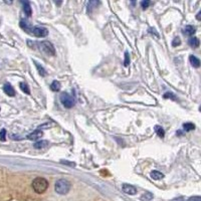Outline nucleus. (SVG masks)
I'll return each mask as SVG.
<instances>
[{"instance_id":"obj_2","label":"nucleus","mask_w":201,"mask_h":201,"mask_svg":"<svg viewBox=\"0 0 201 201\" xmlns=\"http://www.w3.org/2000/svg\"><path fill=\"white\" fill-rule=\"evenodd\" d=\"M71 188V182L67 179H60L56 182V185H54V190H56V193L60 194V195H64L69 192Z\"/></svg>"},{"instance_id":"obj_18","label":"nucleus","mask_w":201,"mask_h":201,"mask_svg":"<svg viewBox=\"0 0 201 201\" xmlns=\"http://www.w3.org/2000/svg\"><path fill=\"white\" fill-rule=\"evenodd\" d=\"M98 4H100V2L99 1H90L88 2V13H92L93 9L96 8Z\"/></svg>"},{"instance_id":"obj_19","label":"nucleus","mask_w":201,"mask_h":201,"mask_svg":"<svg viewBox=\"0 0 201 201\" xmlns=\"http://www.w3.org/2000/svg\"><path fill=\"white\" fill-rule=\"evenodd\" d=\"M19 86H20L21 91H22V92H24V94L30 95V90H29V86H28V84H27L26 82H20Z\"/></svg>"},{"instance_id":"obj_22","label":"nucleus","mask_w":201,"mask_h":201,"mask_svg":"<svg viewBox=\"0 0 201 201\" xmlns=\"http://www.w3.org/2000/svg\"><path fill=\"white\" fill-rule=\"evenodd\" d=\"M152 198H153V195H152L150 192H146L144 195L141 196V199L143 200V201H150V200L152 199Z\"/></svg>"},{"instance_id":"obj_13","label":"nucleus","mask_w":201,"mask_h":201,"mask_svg":"<svg viewBox=\"0 0 201 201\" xmlns=\"http://www.w3.org/2000/svg\"><path fill=\"white\" fill-rule=\"evenodd\" d=\"M47 145H49L48 141H46V140H41V141H38V142H36V143H34L33 147H34L35 149H42V148L47 147Z\"/></svg>"},{"instance_id":"obj_30","label":"nucleus","mask_w":201,"mask_h":201,"mask_svg":"<svg viewBox=\"0 0 201 201\" xmlns=\"http://www.w3.org/2000/svg\"><path fill=\"white\" fill-rule=\"evenodd\" d=\"M61 163H63V164H67V165H71V166H75V163H71V162H67V161H62Z\"/></svg>"},{"instance_id":"obj_26","label":"nucleus","mask_w":201,"mask_h":201,"mask_svg":"<svg viewBox=\"0 0 201 201\" xmlns=\"http://www.w3.org/2000/svg\"><path fill=\"white\" fill-rule=\"evenodd\" d=\"M5 137H6V130H5V129H2V130L0 131V140L4 142L6 140Z\"/></svg>"},{"instance_id":"obj_14","label":"nucleus","mask_w":201,"mask_h":201,"mask_svg":"<svg viewBox=\"0 0 201 201\" xmlns=\"http://www.w3.org/2000/svg\"><path fill=\"white\" fill-rule=\"evenodd\" d=\"M150 176H151V178L154 179V180H160V179H162L163 177H164V174L159 172V171L154 170V171H152V172H151Z\"/></svg>"},{"instance_id":"obj_24","label":"nucleus","mask_w":201,"mask_h":201,"mask_svg":"<svg viewBox=\"0 0 201 201\" xmlns=\"http://www.w3.org/2000/svg\"><path fill=\"white\" fill-rule=\"evenodd\" d=\"M130 64V56H129L128 51H125V60H124V65L128 67Z\"/></svg>"},{"instance_id":"obj_10","label":"nucleus","mask_w":201,"mask_h":201,"mask_svg":"<svg viewBox=\"0 0 201 201\" xmlns=\"http://www.w3.org/2000/svg\"><path fill=\"white\" fill-rule=\"evenodd\" d=\"M183 31H184V34L185 35L192 36V35L196 32V28L193 26V25H187V26H185V28L183 29Z\"/></svg>"},{"instance_id":"obj_32","label":"nucleus","mask_w":201,"mask_h":201,"mask_svg":"<svg viewBox=\"0 0 201 201\" xmlns=\"http://www.w3.org/2000/svg\"><path fill=\"white\" fill-rule=\"evenodd\" d=\"M177 135H179V136H182V135H183V133H182L181 131H178V132H177Z\"/></svg>"},{"instance_id":"obj_20","label":"nucleus","mask_w":201,"mask_h":201,"mask_svg":"<svg viewBox=\"0 0 201 201\" xmlns=\"http://www.w3.org/2000/svg\"><path fill=\"white\" fill-rule=\"evenodd\" d=\"M183 129L186 132H189V131H192L195 129V125L192 124V123H185V124H183Z\"/></svg>"},{"instance_id":"obj_25","label":"nucleus","mask_w":201,"mask_h":201,"mask_svg":"<svg viewBox=\"0 0 201 201\" xmlns=\"http://www.w3.org/2000/svg\"><path fill=\"white\" fill-rule=\"evenodd\" d=\"M150 4H151V2H150L149 0H145V1H142L141 2V7L143 8V9H146V8L149 7Z\"/></svg>"},{"instance_id":"obj_8","label":"nucleus","mask_w":201,"mask_h":201,"mask_svg":"<svg viewBox=\"0 0 201 201\" xmlns=\"http://www.w3.org/2000/svg\"><path fill=\"white\" fill-rule=\"evenodd\" d=\"M23 5V11L26 14L27 17H30L31 14H32V8H31V5L28 1H21Z\"/></svg>"},{"instance_id":"obj_31","label":"nucleus","mask_w":201,"mask_h":201,"mask_svg":"<svg viewBox=\"0 0 201 201\" xmlns=\"http://www.w3.org/2000/svg\"><path fill=\"white\" fill-rule=\"evenodd\" d=\"M200 15H201V12L199 11V12L197 13V15H196V19H197V20H200Z\"/></svg>"},{"instance_id":"obj_23","label":"nucleus","mask_w":201,"mask_h":201,"mask_svg":"<svg viewBox=\"0 0 201 201\" xmlns=\"http://www.w3.org/2000/svg\"><path fill=\"white\" fill-rule=\"evenodd\" d=\"M163 97H164V99H171L172 101H176V96H175L173 93H165L164 95H163Z\"/></svg>"},{"instance_id":"obj_16","label":"nucleus","mask_w":201,"mask_h":201,"mask_svg":"<svg viewBox=\"0 0 201 201\" xmlns=\"http://www.w3.org/2000/svg\"><path fill=\"white\" fill-rule=\"evenodd\" d=\"M60 82H58V80H54V82H51V84H50V88H51V91H54V92H58V91L60 90Z\"/></svg>"},{"instance_id":"obj_21","label":"nucleus","mask_w":201,"mask_h":201,"mask_svg":"<svg viewBox=\"0 0 201 201\" xmlns=\"http://www.w3.org/2000/svg\"><path fill=\"white\" fill-rule=\"evenodd\" d=\"M155 131H156V133H157V135L160 137V138H163V137L165 136V131H164V129H163L162 127L155 126Z\"/></svg>"},{"instance_id":"obj_4","label":"nucleus","mask_w":201,"mask_h":201,"mask_svg":"<svg viewBox=\"0 0 201 201\" xmlns=\"http://www.w3.org/2000/svg\"><path fill=\"white\" fill-rule=\"evenodd\" d=\"M39 47L41 48V50H43L46 54L48 56H56V48H54V44L49 41H41L38 43Z\"/></svg>"},{"instance_id":"obj_7","label":"nucleus","mask_w":201,"mask_h":201,"mask_svg":"<svg viewBox=\"0 0 201 201\" xmlns=\"http://www.w3.org/2000/svg\"><path fill=\"white\" fill-rule=\"evenodd\" d=\"M3 91L8 97H14L16 94L15 90L13 88V86H12L10 84H8V82H6V84L3 86Z\"/></svg>"},{"instance_id":"obj_17","label":"nucleus","mask_w":201,"mask_h":201,"mask_svg":"<svg viewBox=\"0 0 201 201\" xmlns=\"http://www.w3.org/2000/svg\"><path fill=\"white\" fill-rule=\"evenodd\" d=\"M33 62H34V64H35V67H36L37 71H38L39 75H41V77H45V75H46V71L43 69V67H42L41 64H39L38 62H36V61H33Z\"/></svg>"},{"instance_id":"obj_28","label":"nucleus","mask_w":201,"mask_h":201,"mask_svg":"<svg viewBox=\"0 0 201 201\" xmlns=\"http://www.w3.org/2000/svg\"><path fill=\"white\" fill-rule=\"evenodd\" d=\"M187 201H201L200 196H193V197H190Z\"/></svg>"},{"instance_id":"obj_11","label":"nucleus","mask_w":201,"mask_h":201,"mask_svg":"<svg viewBox=\"0 0 201 201\" xmlns=\"http://www.w3.org/2000/svg\"><path fill=\"white\" fill-rule=\"evenodd\" d=\"M188 44H189V46H191V47L197 48V47H199L200 40L198 37H191V38L188 39Z\"/></svg>"},{"instance_id":"obj_33","label":"nucleus","mask_w":201,"mask_h":201,"mask_svg":"<svg viewBox=\"0 0 201 201\" xmlns=\"http://www.w3.org/2000/svg\"><path fill=\"white\" fill-rule=\"evenodd\" d=\"M56 4H58V5H60V4H61V2H60V1H58V2H56Z\"/></svg>"},{"instance_id":"obj_6","label":"nucleus","mask_w":201,"mask_h":201,"mask_svg":"<svg viewBox=\"0 0 201 201\" xmlns=\"http://www.w3.org/2000/svg\"><path fill=\"white\" fill-rule=\"evenodd\" d=\"M122 189L124 193L129 194V195H135L137 193V188L133 185H130V184H124Z\"/></svg>"},{"instance_id":"obj_5","label":"nucleus","mask_w":201,"mask_h":201,"mask_svg":"<svg viewBox=\"0 0 201 201\" xmlns=\"http://www.w3.org/2000/svg\"><path fill=\"white\" fill-rule=\"evenodd\" d=\"M31 33H33L36 37H45L48 34V29L43 26H32Z\"/></svg>"},{"instance_id":"obj_9","label":"nucleus","mask_w":201,"mask_h":201,"mask_svg":"<svg viewBox=\"0 0 201 201\" xmlns=\"http://www.w3.org/2000/svg\"><path fill=\"white\" fill-rule=\"evenodd\" d=\"M42 136V132L40 131V129L38 128L37 130H35L34 132H32L31 134H29V135H27V139L28 140H37V139H39L40 137Z\"/></svg>"},{"instance_id":"obj_29","label":"nucleus","mask_w":201,"mask_h":201,"mask_svg":"<svg viewBox=\"0 0 201 201\" xmlns=\"http://www.w3.org/2000/svg\"><path fill=\"white\" fill-rule=\"evenodd\" d=\"M149 31H150V33H154V34H155L156 36H159V34L157 33V31H156L154 28H149Z\"/></svg>"},{"instance_id":"obj_3","label":"nucleus","mask_w":201,"mask_h":201,"mask_svg":"<svg viewBox=\"0 0 201 201\" xmlns=\"http://www.w3.org/2000/svg\"><path fill=\"white\" fill-rule=\"evenodd\" d=\"M60 103L62 104L63 107L67 108V109L73 108L75 104V99H73L69 94H67V93H62V94L60 95Z\"/></svg>"},{"instance_id":"obj_27","label":"nucleus","mask_w":201,"mask_h":201,"mask_svg":"<svg viewBox=\"0 0 201 201\" xmlns=\"http://www.w3.org/2000/svg\"><path fill=\"white\" fill-rule=\"evenodd\" d=\"M181 44V40L179 37H175L174 39H173V41H172V46H178V45H180Z\"/></svg>"},{"instance_id":"obj_12","label":"nucleus","mask_w":201,"mask_h":201,"mask_svg":"<svg viewBox=\"0 0 201 201\" xmlns=\"http://www.w3.org/2000/svg\"><path fill=\"white\" fill-rule=\"evenodd\" d=\"M19 24H20V27L23 29V30L26 31L27 33H31V31H32V26H31V25H29L26 21L21 20L19 22Z\"/></svg>"},{"instance_id":"obj_1","label":"nucleus","mask_w":201,"mask_h":201,"mask_svg":"<svg viewBox=\"0 0 201 201\" xmlns=\"http://www.w3.org/2000/svg\"><path fill=\"white\" fill-rule=\"evenodd\" d=\"M31 185H32V189L34 190L35 193L42 194L47 190L48 181L46 180L45 178H42V177H36V178L32 181Z\"/></svg>"},{"instance_id":"obj_15","label":"nucleus","mask_w":201,"mask_h":201,"mask_svg":"<svg viewBox=\"0 0 201 201\" xmlns=\"http://www.w3.org/2000/svg\"><path fill=\"white\" fill-rule=\"evenodd\" d=\"M189 60H190V63H191L194 67H200L199 58H197L195 56H193V54H191V56H189Z\"/></svg>"}]
</instances>
